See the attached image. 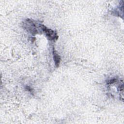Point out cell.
Returning a JSON list of instances; mask_svg holds the SVG:
<instances>
[{"label":"cell","mask_w":124,"mask_h":124,"mask_svg":"<svg viewBox=\"0 0 124 124\" xmlns=\"http://www.w3.org/2000/svg\"><path fill=\"white\" fill-rule=\"evenodd\" d=\"M39 27L41 29V30L44 32L47 38L49 40H56L58 39V36L57 35V33L54 31L50 29L47 28L43 24H40Z\"/></svg>","instance_id":"6da1fadb"},{"label":"cell","mask_w":124,"mask_h":124,"mask_svg":"<svg viewBox=\"0 0 124 124\" xmlns=\"http://www.w3.org/2000/svg\"><path fill=\"white\" fill-rule=\"evenodd\" d=\"M52 54L55 65L56 66V67H58L61 62V57L59 56V55L57 53V52L55 50L54 48H53Z\"/></svg>","instance_id":"3957f363"},{"label":"cell","mask_w":124,"mask_h":124,"mask_svg":"<svg viewBox=\"0 0 124 124\" xmlns=\"http://www.w3.org/2000/svg\"><path fill=\"white\" fill-rule=\"evenodd\" d=\"M24 28L27 31L30 32L33 34L37 33V30H36L35 25L31 19H27L24 23Z\"/></svg>","instance_id":"7a4b0ae2"},{"label":"cell","mask_w":124,"mask_h":124,"mask_svg":"<svg viewBox=\"0 0 124 124\" xmlns=\"http://www.w3.org/2000/svg\"><path fill=\"white\" fill-rule=\"evenodd\" d=\"M116 81H117V79H116V78H112V79H111L108 80V81L107 82V83L108 84H111L114 83V82H116Z\"/></svg>","instance_id":"277c9868"}]
</instances>
